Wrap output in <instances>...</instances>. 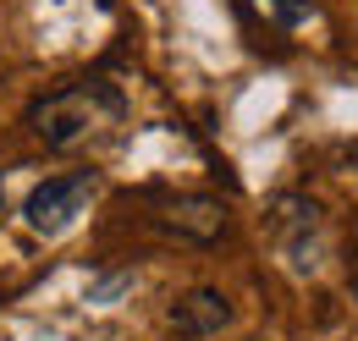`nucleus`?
<instances>
[{
	"label": "nucleus",
	"mask_w": 358,
	"mask_h": 341,
	"mask_svg": "<svg viewBox=\"0 0 358 341\" xmlns=\"http://www.w3.org/2000/svg\"><path fill=\"white\" fill-rule=\"evenodd\" d=\"M275 248H281V264H287L292 275H314V270H320V254H325L320 204H309V198H281V204H275Z\"/></svg>",
	"instance_id": "7ed1b4c3"
},
{
	"label": "nucleus",
	"mask_w": 358,
	"mask_h": 341,
	"mask_svg": "<svg viewBox=\"0 0 358 341\" xmlns=\"http://www.w3.org/2000/svg\"><path fill=\"white\" fill-rule=\"evenodd\" d=\"M116 122H122V94L105 88V83H72V88L50 94V99H39V105L28 110L34 138L50 143V149H61V154L99 143Z\"/></svg>",
	"instance_id": "f257e3e1"
},
{
	"label": "nucleus",
	"mask_w": 358,
	"mask_h": 341,
	"mask_svg": "<svg viewBox=\"0 0 358 341\" xmlns=\"http://www.w3.org/2000/svg\"><path fill=\"white\" fill-rule=\"evenodd\" d=\"M254 17H265V22H275V28H303L314 17L309 0H243Z\"/></svg>",
	"instance_id": "423d86ee"
},
{
	"label": "nucleus",
	"mask_w": 358,
	"mask_h": 341,
	"mask_svg": "<svg viewBox=\"0 0 358 341\" xmlns=\"http://www.w3.org/2000/svg\"><path fill=\"white\" fill-rule=\"evenodd\" d=\"M155 226H160V231H171V237H182V242H215V237H221V226H226V210L215 204V198L187 193V198L160 204Z\"/></svg>",
	"instance_id": "20e7f679"
},
{
	"label": "nucleus",
	"mask_w": 358,
	"mask_h": 341,
	"mask_svg": "<svg viewBox=\"0 0 358 341\" xmlns=\"http://www.w3.org/2000/svg\"><path fill=\"white\" fill-rule=\"evenodd\" d=\"M99 198V176L94 170H66V176H45L39 187H28L22 198V226L34 237H66L89 204Z\"/></svg>",
	"instance_id": "f03ea898"
},
{
	"label": "nucleus",
	"mask_w": 358,
	"mask_h": 341,
	"mask_svg": "<svg viewBox=\"0 0 358 341\" xmlns=\"http://www.w3.org/2000/svg\"><path fill=\"white\" fill-rule=\"evenodd\" d=\"M0 198H6V170H0Z\"/></svg>",
	"instance_id": "0eeeda50"
},
{
	"label": "nucleus",
	"mask_w": 358,
	"mask_h": 341,
	"mask_svg": "<svg viewBox=\"0 0 358 341\" xmlns=\"http://www.w3.org/2000/svg\"><path fill=\"white\" fill-rule=\"evenodd\" d=\"M226 325H231V298L215 292V286H193L187 298L171 303V331L177 336L204 341V336H221Z\"/></svg>",
	"instance_id": "39448f33"
}]
</instances>
